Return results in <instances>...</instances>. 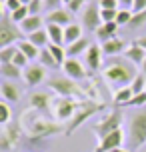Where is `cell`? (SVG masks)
<instances>
[{
    "instance_id": "cell-1",
    "label": "cell",
    "mask_w": 146,
    "mask_h": 152,
    "mask_svg": "<svg viewBox=\"0 0 146 152\" xmlns=\"http://www.w3.org/2000/svg\"><path fill=\"white\" fill-rule=\"evenodd\" d=\"M18 120L22 126V134L30 142H42L56 134H66V130L60 122L48 120L42 112H36V110H24Z\"/></svg>"
},
{
    "instance_id": "cell-13",
    "label": "cell",
    "mask_w": 146,
    "mask_h": 152,
    "mask_svg": "<svg viewBox=\"0 0 146 152\" xmlns=\"http://www.w3.org/2000/svg\"><path fill=\"white\" fill-rule=\"evenodd\" d=\"M124 138L126 136H124L122 128L114 130V132L106 134L104 138H100V144L96 148V152H110V150H114V148H120L124 144Z\"/></svg>"
},
{
    "instance_id": "cell-21",
    "label": "cell",
    "mask_w": 146,
    "mask_h": 152,
    "mask_svg": "<svg viewBox=\"0 0 146 152\" xmlns=\"http://www.w3.org/2000/svg\"><path fill=\"white\" fill-rule=\"evenodd\" d=\"M116 34H118V24H116V20L114 22H104L96 30V38H98L100 42H108V40L116 38Z\"/></svg>"
},
{
    "instance_id": "cell-46",
    "label": "cell",
    "mask_w": 146,
    "mask_h": 152,
    "mask_svg": "<svg viewBox=\"0 0 146 152\" xmlns=\"http://www.w3.org/2000/svg\"><path fill=\"white\" fill-rule=\"evenodd\" d=\"M118 2L122 8H128V10H132V4H134V0H118Z\"/></svg>"
},
{
    "instance_id": "cell-34",
    "label": "cell",
    "mask_w": 146,
    "mask_h": 152,
    "mask_svg": "<svg viewBox=\"0 0 146 152\" xmlns=\"http://www.w3.org/2000/svg\"><path fill=\"white\" fill-rule=\"evenodd\" d=\"M132 16H134L132 10H128V8H120V10H118V16H116V24H118V26H128L130 20H132Z\"/></svg>"
},
{
    "instance_id": "cell-40",
    "label": "cell",
    "mask_w": 146,
    "mask_h": 152,
    "mask_svg": "<svg viewBox=\"0 0 146 152\" xmlns=\"http://www.w3.org/2000/svg\"><path fill=\"white\" fill-rule=\"evenodd\" d=\"M2 6H4V12H14L16 8H20L22 6V2L20 0H2Z\"/></svg>"
},
{
    "instance_id": "cell-44",
    "label": "cell",
    "mask_w": 146,
    "mask_h": 152,
    "mask_svg": "<svg viewBox=\"0 0 146 152\" xmlns=\"http://www.w3.org/2000/svg\"><path fill=\"white\" fill-rule=\"evenodd\" d=\"M146 10V0H134V4H132V12L136 14V12H144Z\"/></svg>"
},
{
    "instance_id": "cell-33",
    "label": "cell",
    "mask_w": 146,
    "mask_h": 152,
    "mask_svg": "<svg viewBox=\"0 0 146 152\" xmlns=\"http://www.w3.org/2000/svg\"><path fill=\"white\" fill-rule=\"evenodd\" d=\"M8 122H12V110H10V104L8 102H0V124L6 126Z\"/></svg>"
},
{
    "instance_id": "cell-19",
    "label": "cell",
    "mask_w": 146,
    "mask_h": 152,
    "mask_svg": "<svg viewBox=\"0 0 146 152\" xmlns=\"http://www.w3.org/2000/svg\"><path fill=\"white\" fill-rule=\"evenodd\" d=\"M42 24H44V20H42V16L38 14H30L24 22H20L18 26H20V30L26 34V36H30L32 32H38L42 30Z\"/></svg>"
},
{
    "instance_id": "cell-41",
    "label": "cell",
    "mask_w": 146,
    "mask_h": 152,
    "mask_svg": "<svg viewBox=\"0 0 146 152\" xmlns=\"http://www.w3.org/2000/svg\"><path fill=\"white\" fill-rule=\"evenodd\" d=\"M100 8H106V10H118V0H98Z\"/></svg>"
},
{
    "instance_id": "cell-11",
    "label": "cell",
    "mask_w": 146,
    "mask_h": 152,
    "mask_svg": "<svg viewBox=\"0 0 146 152\" xmlns=\"http://www.w3.org/2000/svg\"><path fill=\"white\" fill-rule=\"evenodd\" d=\"M22 80L26 82V86L34 88L46 80V68L42 64H28L22 72Z\"/></svg>"
},
{
    "instance_id": "cell-10",
    "label": "cell",
    "mask_w": 146,
    "mask_h": 152,
    "mask_svg": "<svg viewBox=\"0 0 146 152\" xmlns=\"http://www.w3.org/2000/svg\"><path fill=\"white\" fill-rule=\"evenodd\" d=\"M80 20H82V26L90 32H96L102 26V16H100V4L96 2H90L88 6H84L82 14H80Z\"/></svg>"
},
{
    "instance_id": "cell-48",
    "label": "cell",
    "mask_w": 146,
    "mask_h": 152,
    "mask_svg": "<svg viewBox=\"0 0 146 152\" xmlns=\"http://www.w3.org/2000/svg\"><path fill=\"white\" fill-rule=\"evenodd\" d=\"M110 152H130V150H126V148H122V146H120V148H114V150H110Z\"/></svg>"
},
{
    "instance_id": "cell-39",
    "label": "cell",
    "mask_w": 146,
    "mask_h": 152,
    "mask_svg": "<svg viewBox=\"0 0 146 152\" xmlns=\"http://www.w3.org/2000/svg\"><path fill=\"white\" fill-rule=\"evenodd\" d=\"M100 16H102V22H114L118 10H106V8H100Z\"/></svg>"
},
{
    "instance_id": "cell-36",
    "label": "cell",
    "mask_w": 146,
    "mask_h": 152,
    "mask_svg": "<svg viewBox=\"0 0 146 152\" xmlns=\"http://www.w3.org/2000/svg\"><path fill=\"white\" fill-rule=\"evenodd\" d=\"M126 106H132V108H142L146 106V90L144 92H138V94H134L130 100H128V104Z\"/></svg>"
},
{
    "instance_id": "cell-30",
    "label": "cell",
    "mask_w": 146,
    "mask_h": 152,
    "mask_svg": "<svg viewBox=\"0 0 146 152\" xmlns=\"http://www.w3.org/2000/svg\"><path fill=\"white\" fill-rule=\"evenodd\" d=\"M18 54V46H6V48H0V64H12L14 56Z\"/></svg>"
},
{
    "instance_id": "cell-2",
    "label": "cell",
    "mask_w": 146,
    "mask_h": 152,
    "mask_svg": "<svg viewBox=\"0 0 146 152\" xmlns=\"http://www.w3.org/2000/svg\"><path fill=\"white\" fill-rule=\"evenodd\" d=\"M136 74L138 72L134 70V64L130 60H126V58H118V56L110 58V64L102 70L104 80L108 84H112L116 90L122 88V86H130Z\"/></svg>"
},
{
    "instance_id": "cell-43",
    "label": "cell",
    "mask_w": 146,
    "mask_h": 152,
    "mask_svg": "<svg viewBox=\"0 0 146 152\" xmlns=\"http://www.w3.org/2000/svg\"><path fill=\"white\" fill-rule=\"evenodd\" d=\"M62 0H44V6L48 8V12H54V10H60Z\"/></svg>"
},
{
    "instance_id": "cell-45",
    "label": "cell",
    "mask_w": 146,
    "mask_h": 152,
    "mask_svg": "<svg viewBox=\"0 0 146 152\" xmlns=\"http://www.w3.org/2000/svg\"><path fill=\"white\" fill-rule=\"evenodd\" d=\"M42 4H44V0H32L30 2V14H38L40 12V8H42Z\"/></svg>"
},
{
    "instance_id": "cell-35",
    "label": "cell",
    "mask_w": 146,
    "mask_h": 152,
    "mask_svg": "<svg viewBox=\"0 0 146 152\" xmlns=\"http://www.w3.org/2000/svg\"><path fill=\"white\" fill-rule=\"evenodd\" d=\"M130 88L134 90V94H138V92H144V90H146V76L142 74V72H138V74L134 76V80H132Z\"/></svg>"
},
{
    "instance_id": "cell-38",
    "label": "cell",
    "mask_w": 146,
    "mask_h": 152,
    "mask_svg": "<svg viewBox=\"0 0 146 152\" xmlns=\"http://www.w3.org/2000/svg\"><path fill=\"white\" fill-rule=\"evenodd\" d=\"M12 64H16L18 68H22V70H24L26 66H28V64H30V60H28V56H26V54H22L20 50H18V54L14 56V60H12Z\"/></svg>"
},
{
    "instance_id": "cell-18",
    "label": "cell",
    "mask_w": 146,
    "mask_h": 152,
    "mask_svg": "<svg viewBox=\"0 0 146 152\" xmlns=\"http://www.w3.org/2000/svg\"><path fill=\"white\" fill-rule=\"evenodd\" d=\"M100 46H102L104 56H108V58H114V56H118L120 52L124 54V50L128 48V46H126V42H124V40H120L118 36L112 38V40H108V42H102Z\"/></svg>"
},
{
    "instance_id": "cell-27",
    "label": "cell",
    "mask_w": 146,
    "mask_h": 152,
    "mask_svg": "<svg viewBox=\"0 0 146 152\" xmlns=\"http://www.w3.org/2000/svg\"><path fill=\"white\" fill-rule=\"evenodd\" d=\"M26 40H30V42H32L34 46H38L40 50H42L44 46H48V44H50V38H48V32L44 30V28H42V30H38V32H32V34H30L28 38H26Z\"/></svg>"
},
{
    "instance_id": "cell-25",
    "label": "cell",
    "mask_w": 146,
    "mask_h": 152,
    "mask_svg": "<svg viewBox=\"0 0 146 152\" xmlns=\"http://www.w3.org/2000/svg\"><path fill=\"white\" fill-rule=\"evenodd\" d=\"M46 32H48V38H50V42L52 44H66L64 42V28L58 26V24H48L46 26Z\"/></svg>"
},
{
    "instance_id": "cell-47",
    "label": "cell",
    "mask_w": 146,
    "mask_h": 152,
    "mask_svg": "<svg viewBox=\"0 0 146 152\" xmlns=\"http://www.w3.org/2000/svg\"><path fill=\"white\" fill-rule=\"evenodd\" d=\"M136 42H138V44H140V46H142V48L146 50V36H140V38H136Z\"/></svg>"
},
{
    "instance_id": "cell-24",
    "label": "cell",
    "mask_w": 146,
    "mask_h": 152,
    "mask_svg": "<svg viewBox=\"0 0 146 152\" xmlns=\"http://www.w3.org/2000/svg\"><path fill=\"white\" fill-rule=\"evenodd\" d=\"M16 46H18V50H20L22 54L28 56V60H36V58L40 56V48H38V46H34L30 40H20Z\"/></svg>"
},
{
    "instance_id": "cell-28",
    "label": "cell",
    "mask_w": 146,
    "mask_h": 152,
    "mask_svg": "<svg viewBox=\"0 0 146 152\" xmlns=\"http://www.w3.org/2000/svg\"><path fill=\"white\" fill-rule=\"evenodd\" d=\"M134 96V90H132L130 86H122V88H118L114 94V102L118 106H126L128 104V100Z\"/></svg>"
},
{
    "instance_id": "cell-15",
    "label": "cell",
    "mask_w": 146,
    "mask_h": 152,
    "mask_svg": "<svg viewBox=\"0 0 146 152\" xmlns=\"http://www.w3.org/2000/svg\"><path fill=\"white\" fill-rule=\"evenodd\" d=\"M102 56H104V52H102V46H98V44H92L86 50V66H88L90 72L100 70V66H102Z\"/></svg>"
},
{
    "instance_id": "cell-12",
    "label": "cell",
    "mask_w": 146,
    "mask_h": 152,
    "mask_svg": "<svg viewBox=\"0 0 146 152\" xmlns=\"http://www.w3.org/2000/svg\"><path fill=\"white\" fill-rule=\"evenodd\" d=\"M62 70H64V74L72 78V80H76V82H82L88 78V72H86L84 64L78 60V58H66V62L62 64Z\"/></svg>"
},
{
    "instance_id": "cell-14",
    "label": "cell",
    "mask_w": 146,
    "mask_h": 152,
    "mask_svg": "<svg viewBox=\"0 0 146 152\" xmlns=\"http://www.w3.org/2000/svg\"><path fill=\"white\" fill-rule=\"evenodd\" d=\"M52 96H48V92H32L30 94V100H28V104H30L32 110H36V112H48V110H52Z\"/></svg>"
},
{
    "instance_id": "cell-37",
    "label": "cell",
    "mask_w": 146,
    "mask_h": 152,
    "mask_svg": "<svg viewBox=\"0 0 146 152\" xmlns=\"http://www.w3.org/2000/svg\"><path fill=\"white\" fill-rule=\"evenodd\" d=\"M144 24H146V10H144V12H136V14L132 16V20H130L128 26L136 30V28H142Z\"/></svg>"
},
{
    "instance_id": "cell-49",
    "label": "cell",
    "mask_w": 146,
    "mask_h": 152,
    "mask_svg": "<svg viewBox=\"0 0 146 152\" xmlns=\"http://www.w3.org/2000/svg\"><path fill=\"white\" fill-rule=\"evenodd\" d=\"M140 70H142V74H144V76H146V60H144V62H142V66H140Z\"/></svg>"
},
{
    "instance_id": "cell-50",
    "label": "cell",
    "mask_w": 146,
    "mask_h": 152,
    "mask_svg": "<svg viewBox=\"0 0 146 152\" xmlns=\"http://www.w3.org/2000/svg\"><path fill=\"white\" fill-rule=\"evenodd\" d=\"M20 2H22L24 6H30V2H32V0H20Z\"/></svg>"
},
{
    "instance_id": "cell-20",
    "label": "cell",
    "mask_w": 146,
    "mask_h": 152,
    "mask_svg": "<svg viewBox=\"0 0 146 152\" xmlns=\"http://www.w3.org/2000/svg\"><path fill=\"white\" fill-rule=\"evenodd\" d=\"M70 20H72V16H70V12H66V10H54V12H48L46 16V24H58V26H62V28H66V26H70Z\"/></svg>"
},
{
    "instance_id": "cell-5",
    "label": "cell",
    "mask_w": 146,
    "mask_h": 152,
    "mask_svg": "<svg viewBox=\"0 0 146 152\" xmlns=\"http://www.w3.org/2000/svg\"><path fill=\"white\" fill-rule=\"evenodd\" d=\"M100 110H104V104H102V102H96V100H92V98L82 100L80 106H78V110L74 112V116H72V120H70L68 126H66V136H72L78 130V126H82L92 114L100 112Z\"/></svg>"
},
{
    "instance_id": "cell-31",
    "label": "cell",
    "mask_w": 146,
    "mask_h": 152,
    "mask_svg": "<svg viewBox=\"0 0 146 152\" xmlns=\"http://www.w3.org/2000/svg\"><path fill=\"white\" fill-rule=\"evenodd\" d=\"M48 50L52 52V56L56 58V62H58L60 66L66 62V58H68V56H66V48H62L60 44H52V42H50V44H48Z\"/></svg>"
},
{
    "instance_id": "cell-9",
    "label": "cell",
    "mask_w": 146,
    "mask_h": 152,
    "mask_svg": "<svg viewBox=\"0 0 146 152\" xmlns=\"http://www.w3.org/2000/svg\"><path fill=\"white\" fill-rule=\"evenodd\" d=\"M22 136V126H20V120H12L8 122L6 126H2V132H0V148L4 152L12 150L14 144L20 140Z\"/></svg>"
},
{
    "instance_id": "cell-32",
    "label": "cell",
    "mask_w": 146,
    "mask_h": 152,
    "mask_svg": "<svg viewBox=\"0 0 146 152\" xmlns=\"http://www.w3.org/2000/svg\"><path fill=\"white\" fill-rule=\"evenodd\" d=\"M28 16H30V8H28V6H24V4H22L20 8H16L14 12H10V18H12V20H14L16 24L24 22V20H26Z\"/></svg>"
},
{
    "instance_id": "cell-3",
    "label": "cell",
    "mask_w": 146,
    "mask_h": 152,
    "mask_svg": "<svg viewBox=\"0 0 146 152\" xmlns=\"http://www.w3.org/2000/svg\"><path fill=\"white\" fill-rule=\"evenodd\" d=\"M126 142L128 150L136 152L146 144V110L136 112L128 122V132H126Z\"/></svg>"
},
{
    "instance_id": "cell-22",
    "label": "cell",
    "mask_w": 146,
    "mask_h": 152,
    "mask_svg": "<svg viewBox=\"0 0 146 152\" xmlns=\"http://www.w3.org/2000/svg\"><path fill=\"white\" fill-rule=\"evenodd\" d=\"M90 42H88V38H80V40H76V42H72V44H68V48H66V56L68 58H76L78 54H82V52H86L88 48H90Z\"/></svg>"
},
{
    "instance_id": "cell-42",
    "label": "cell",
    "mask_w": 146,
    "mask_h": 152,
    "mask_svg": "<svg viewBox=\"0 0 146 152\" xmlns=\"http://www.w3.org/2000/svg\"><path fill=\"white\" fill-rule=\"evenodd\" d=\"M84 2L86 0H72L68 4V12L70 14H76V12H80V8L84 6Z\"/></svg>"
},
{
    "instance_id": "cell-29",
    "label": "cell",
    "mask_w": 146,
    "mask_h": 152,
    "mask_svg": "<svg viewBox=\"0 0 146 152\" xmlns=\"http://www.w3.org/2000/svg\"><path fill=\"white\" fill-rule=\"evenodd\" d=\"M38 60H40V64H42L44 68H58V66H60V64L56 62V58L52 56V52L48 50V48H42V50H40Z\"/></svg>"
},
{
    "instance_id": "cell-16",
    "label": "cell",
    "mask_w": 146,
    "mask_h": 152,
    "mask_svg": "<svg viewBox=\"0 0 146 152\" xmlns=\"http://www.w3.org/2000/svg\"><path fill=\"white\" fill-rule=\"evenodd\" d=\"M0 96L8 104H16L20 100V88L16 84H12L10 80H2V84H0Z\"/></svg>"
},
{
    "instance_id": "cell-7",
    "label": "cell",
    "mask_w": 146,
    "mask_h": 152,
    "mask_svg": "<svg viewBox=\"0 0 146 152\" xmlns=\"http://www.w3.org/2000/svg\"><path fill=\"white\" fill-rule=\"evenodd\" d=\"M82 100H74V98H64V96H56L52 100V116L56 122H64V120H72L74 112L78 110Z\"/></svg>"
},
{
    "instance_id": "cell-26",
    "label": "cell",
    "mask_w": 146,
    "mask_h": 152,
    "mask_svg": "<svg viewBox=\"0 0 146 152\" xmlns=\"http://www.w3.org/2000/svg\"><path fill=\"white\" fill-rule=\"evenodd\" d=\"M82 38V28H80V24H70L64 28V42L66 44H72V42H76Z\"/></svg>"
},
{
    "instance_id": "cell-4",
    "label": "cell",
    "mask_w": 146,
    "mask_h": 152,
    "mask_svg": "<svg viewBox=\"0 0 146 152\" xmlns=\"http://www.w3.org/2000/svg\"><path fill=\"white\" fill-rule=\"evenodd\" d=\"M48 88L52 92H56L58 96H64V98H74V100H86L90 98L88 96V90H84L80 82L72 80V78H48ZM94 100V98H92Z\"/></svg>"
},
{
    "instance_id": "cell-6",
    "label": "cell",
    "mask_w": 146,
    "mask_h": 152,
    "mask_svg": "<svg viewBox=\"0 0 146 152\" xmlns=\"http://www.w3.org/2000/svg\"><path fill=\"white\" fill-rule=\"evenodd\" d=\"M22 36L24 32L20 30V26L10 18L8 12H2V18H0V48L18 44L22 40Z\"/></svg>"
},
{
    "instance_id": "cell-17",
    "label": "cell",
    "mask_w": 146,
    "mask_h": 152,
    "mask_svg": "<svg viewBox=\"0 0 146 152\" xmlns=\"http://www.w3.org/2000/svg\"><path fill=\"white\" fill-rule=\"evenodd\" d=\"M124 58H126V60H130L134 66H142V62L146 60V50L138 44V42H136V40H134V42L124 50Z\"/></svg>"
},
{
    "instance_id": "cell-51",
    "label": "cell",
    "mask_w": 146,
    "mask_h": 152,
    "mask_svg": "<svg viewBox=\"0 0 146 152\" xmlns=\"http://www.w3.org/2000/svg\"><path fill=\"white\" fill-rule=\"evenodd\" d=\"M70 2H72V0H62V4H66V6H68Z\"/></svg>"
},
{
    "instance_id": "cell-23",
    "label": "cell",
    "mask_w": 146,
    "mask_h": 152,
    "mask_svg": "<svg viewBox=\"0 0 146 152\" xmlns=\"http://www.w3.org/2000/svg\"><path fill=\"white\" fill-rule=\"evenodd\" d=\"M22 68H18L16 64H0V76L4 80H16V78H22Z\"/></svg>"
},
{
    "instance_id": "cell-8",
    "label": "cell",
    "mask_w": 146,
    "mask_h": 152,
    "mask_svg": "<svg viewBox=\"0 0 146 152\" xmlns=\"http://www.w3.org/2000/svg\"><path fill=\"white\" fill-rule=\"evenodd\" d=\"M122 128V112L116 108V110H112V112H108L104 118L100 122H96V126H94V134H96V138H104L106 134H110V132H114V130Z\"/></svg>"
}]
</instances>
